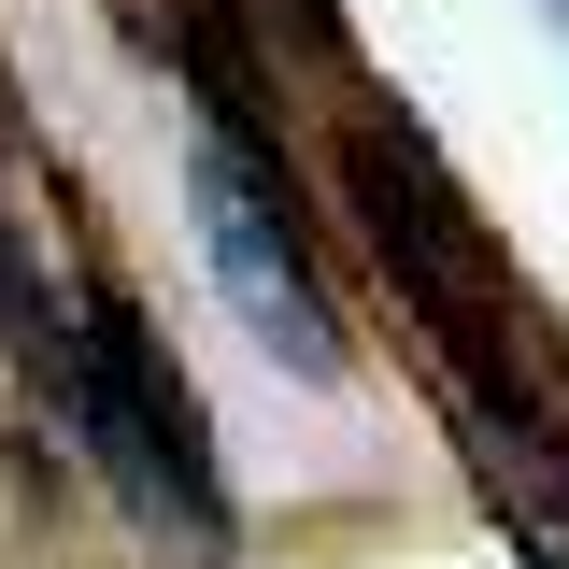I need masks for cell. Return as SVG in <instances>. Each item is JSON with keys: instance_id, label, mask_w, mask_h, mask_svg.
<instances>
[{"instance_id": "6da1fadb", "label": "cell", "mask_w": 569, "mask_h": 569, "mask_svg": "<svg viewBox=\"0 0 569 569\" xmlns=\"http://www.w3.org/2000/svg\"><path fill=\"white\" fill-rule=\"evenodd\" d=\"M58 427L86 441V470L129 498L142 527H186L200 556H228V498H213V456H200V399L171 385V356L129 299H86V370H71Z\"/></svg>"}, {"instance_id": "7a4b0ae2", "label": "cell", "mask_w": 569, "mask_h": 569, "mask_svg": "<svg viewBox=\"0 0 569 569\" xmlns=\"http://www.w3.org/2000/svg\"><path fill=\"white\" fill-rule=\"evenodd\" d=\"M200 257H213V284H228V313H242V328H257L299 385H342L328 284H313L299 228H284V186L242 157V142H200Z\"/></svg>"}]
</instances>
